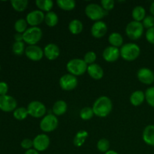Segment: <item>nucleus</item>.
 I'll list each match as a JSON object with an SVG mask.
<instances>
[{"label": "nucleus", "mask_w": 154, "mask_h": 154, "mask_svg": "<svg viewBox=\"0 0 154 154\" xmlns=\"http://www.w3.org/2000/svg\"><path fill=\"white\" fill-rule=\"evenodd\" d=\"M92 108L96 116L99 117H106L112 111L113 103L108 96H102L95 101Z\"/></svg>", "instance_id": "1"}, {"label": "nucleus", "mask_w": 154, "mask_h": 154, "mask_svg": "<svg viewBox=\"0 0 154 154\" xmlns=\"http://www.w3.org/2000/svg\"><path fill=\"white\" fill-rule=\"evenodd\" d=\"M120 57L124 60L132 62L138 59L141 54L140 47L135 43H126L120 49Z\"/></svg>", "instance_id": "2"}, {"label": "nucleus", "mask_w": 154, "mask_h": 154, "mask_svg": "<svg viewBox=\"0 0 154 154\" xmlns=\"http://www.w3.org/2000/svg\"><path fill=\"white\" fill-rule=\"evenodd\" d=\"M88 65L84 62V60L75 58L70 60L66 64V69L69 74L74 76H81L87 71Z\"/></svg>", "instance_id": "3"}, {"label": "nucleus", "mask_w": 154, "mask_h": 154, "mask_svg": "<svg viewBox=\"0 0 154 154\" xmlns=\"http://www.w3.org/2000/svg\"><path fill=\"white\" fill-rule=\"evenodd\" d=\"M85 14L91 20L100 21L108 14V11H105L100 5L96 3H90L85 8Z\"/></svg>", "instance_id": "4"}, {"label": "nucleus", "mask_w": 154, "mask_h": 154, "mask_svg": "<svg viewBox=\"0 0 154 154\" xmlns=\"http://www.w3.org/2000/svg\"><path fill=\"white\" fill-rule=\"evenodd\" d=\"M23 42L29 45H37V44L42 40L43 32L40 27L31 26L26 29L23 34Z\"/></svg>", "instance_id": "5"}, {"label": "nucleus", "mask_w": 154, "mask_h": 154, "mask_svg": "<svg viewBox=\"0 0 154 154\" xmlns=\"http://www.w3.org/2000/svg\"><path fill=\"white\" fill-rule=\"evenodd\" d=\"M144 29V27L142 23L132 20L126 25V34L132 40H138L143 35Z\"/></svg>", "instance_id": "6"}, {"label": "nucleus", "mask_w": 154, "mask_h": 154, "mask_svg": "<svg viewBox=\"0 0 154 154\" xmlns=\"http://www.w3.org/2000/svg\"><path fill=\"white\" fill-rule=\"evenodd\" d=\"M59 126V120L57 116L54 114H47L40 122V129L44 132H54Z\"/></svg>", "instance_id": "7"}, {"label": "nucleus", "mask_w": 154, "mask_h": 154, "mask_svg": "<svg viewBox=\"0 0 154 154\" xmlns=\"http://www.w3.org/2000/svg\"><path fill=\"white\" fill-rule=\"evenodd\" d=\"M29 115L34 118L44 117L46 114V106L40 101H32L27 106Z\"/></svg>", "instance_id": "8"}, {"label": "nucleus", "mask_w": 154, "mask_h": 154, "mask_svg": "<svg viewBox=\"0 0 154 154\" xmlns=\"http://www.w3.org/2000/svg\"><path fill=\"white\" fill-rule=\"evenodd\" d=\"M60 86L65 91H72L75 90L78 84V78L71 74H66L60 78Z\"/></svg>", "instance_id": "9"}, {"label": "nucleus", "mask_w": 154, "mask_h": 154, "mask_svg": "<svg viewBox=\"0 0 154 154\" xmlns=\"http://www.w3.org/2000/svg\"><path fill=\"white\" fill-rule=\"evenodd\" d=\"M50 144L49 136L45 133L36 135L33 139V147L38 152L45 151L49 147Z\"/></svg>", "instance_id": "10"}, {"label": "nucleus", "mask_w": 154, "mask_h": 154, "mask_svg": "<svg viewBox=\"0 0 154 154\" xmlns=\"http://www.w3.org/2000/svg\"><path fill=\"white\" fill-rule=\"evenodd\" d=\"M17 107V100L9 95L0 96V110L4 112H11Z\"/></svg>", "instance_id": "11"}, {"label": "nucleus", "mask_w": 154, "mask_h": 154, "mask_svg": "<svg viewBox=\"0 0 154 154\" xmlns=\"http://www.w3.org/2000/svg\"><path fill=\"white\" fill-rule=\"evenodd\" d=\"M25 55L29 60L33 62H38L43 58L44 51L38 45H29L26 48Z\"/></svg>", "instance_id": "12"}, {"label": "nucleus", "mask_w": 154, "mask_h": 154, "mask_svg": "<svg viewBox=\"0 0 154 154\" xmlns=\"http://www.w3.org/2000/svg\"><path fill=\"white\" fill-rule=\"evenodd\" d=\"M45 14L40 10H33L27 14L26 20L31 26H38L43 21H45Z\"/></svg>", "instance_id": "13"}, {"label": "nucleus", "mask_w": 154, "mask_h": 154, "mask_svg": "<svg viewBox=\"0 0 154 154\" xmlns=\"http://www.w3.org/2000/svg\"><path fill=\"white\" fill-rule=\"evenodd\" d=\"M137 78L142 84L150 85L154 82V72L148 68H141L137 72Z\"/></svg>", "instance_id": "14"}, {"label": "nucleus", "mask_w": 154, "mask_h": 154, "mask_svg": "<svg viewBox=\"0 0 154 154\" xmlns=\"http://www.w3.org/2000/svg\"><path fill=\"white\" fill-rule=\"evenodd\" d=\"M120 57V49L113 46H108L105 48L102 53V57L108 63H114Z\"/></svg>", "instance_id": "15"}, {"label": "nucleus", "mask_w": 154, "mask_h": 154, "mask_svg": "<svg viewBox=\"0 0 154 154\" xmlns=\"http://www.w3.org/2000/svg\"><path fill=\"white\" fill-rule=\"evenodd\" d=\"M108 26L104 21H96L91 27V34L96 38H101L106 35Z\"/></svg>", "instance_id": "16"}, {"label": "nucleus", "mask_w": 154, "mask_h": 154, "mask_svg": "<svg viewBox=\"0 0 154 154\" xmlns=\"http://www.w3.org/2000/svg\"><path fill=\"white\" fill-rule=\"evenodd\" d=\"M44 55L48 60H55L60 57V50L58 45L54 43L48 44L44 48Z\"/></svg>", "instance_id": "17"}, {"label": "nucleus", "mask_w": 154, "mask_h": 154, "mask_svg": "<svg viewBox=\"0 0 154 154\" xmlns=\"http://www.w3.org/2000/svg\"><path fill=\"white\" fill-rule=\"evenodd\" d=\"M87 72L90 77L96 81L101 80L104 76V70L99 64L93 63L92 65H89L87 67Z\"/></svg>", "instance_id": "18"}, {"label": "nucleus", "mask_w": 154, "mask_h": 154, "mask_svg": "<svg viewBox=\"0 0 154 154\" xmlns=\"http://www.w3.org/2000/svg\"><path fill=\"white\" fill-rule=\"evenodd\" d=\"M142 138L147 145L154 147V125H148L144 128Z\"/></svg>", "instance_id": "19"}, {"label": "nucleus", "mask_w": 154, "mask_h": 154, "mask_svg": "<svg viewBox=\"0 0 154 154\" xmlns=\"http://www.w3.org/2000/svg\"><path fill=\"white\" fill-rule=\"evenodd\" d=\"M144 100H145V94L141 90H135L129 97L130 103L135 107L142 105Z\"/></svg>", "instance_id": "20"}, {"label": "nucleus", "mask_w": 154, "mask_h": 154, "mask_svg": "<svg viewBox=\"0 0 154 154\" xmlns=\"http://www.w3.org/2000/svg\"><path fill=\"white\" fill-rule=\"evenodd\" d=\"M68 109V105L65 101L57 100L54 104L52 108V111L55 116H63L66 114Z\"/></svg>", "instance_id": "21"}, {"label": "nucleus", "mask_w": 154, "mask_h": 154, "mask_svg": "<svg viewBox=\"0 0 154 154\" xmlns=\"http://www.w3.org/2000/svg\"><path fill=\"white\" fill-rule=\"evenodd\" d=\"M89 134L86 130H80L75 135V138L73 139V144L75 147H81L84 145L86 140L88 138Z\"/></svg>", "instance_id": "22"}, {"label": "nucleus", "mask_w": 154, "mask_h": 154, "mask_svg": "<svg viewBox=\"0 0 154 154\" xmlns=\"http://www.w3.org/2000/svg\"><path fill=\"white\" fill-rule=\"evenodd\" d=\"M84 29V24L81 20L78 19H74L70 21L69 24V30L72 34L78 35L82 32Z\"/></svg>", "instance_id": "23"}, {"label": "nucleus", "mask_w": 154, "mask_h": 154, "mask_svg": "<svg viewBox=\"0 0 154 154\" xmlns=\"http://www.w3.org/2000/svg\"><path fill=\"white\" fill-rule=\"evenodd\" d=\"M108 42L111 46L119 48L123 46V38L119 32H112L108 36Z\"/></svg>", "instance_id": "24"}, {"label": "nucleus", "mask_w": 154, "mask_h": 154, "mask_svg": "<svg viewBox=\"0 0 154 154\" xmlns=\"http://www.w3.org/2000/svg\"><path fill=\"white\" fill-rule=\"evenodd\" d=\"M132 17L135 21L141 22L146 17V10L141 5L135 6L132 11Z\"/></svg>", "instance_id": "25"}, {"label": "nucleus", "mask_w": 154, "mask_h": 154, "mask_svg": "<svg viewBox=\"0 0 154 154\" xmlns=\"http://www.w3.org/2000/svg\"><path fill=\"white\" fill-rule=\"evenodd\" d=\"M45 22L46 25L49 27H54L58 24L59 23V17L55 12L53 11L48 12L45 14Z\"/></svg>", "instance_id": "26"}, {"label": "nucleus", "mask_w": 154, "mask_h": 154, "mask_svg": "<svg viewBox=\"0 0 154 154\" xmlns=\"http://www.w3.org/2000/svg\"><path fill=\"white\" fill-rule=\"evenodd\" d=\"M35 5L38 10L47 13L51 11L54 8V2L51 0H36Z\"/></svg>", "instance_id": "27"}, {"label": "nucleus", "mask_w": 154, "mask_h": 154, "mask_svg": "<svg viewBox=\"0 0 154 154\" xmlns=\"http://www.w3.org/2000/svg\"><path fill=\"white\" fill-rule=\"evenodd\" d=\"M57 6L63 11H72L76 6V2L74 0H57Z\"/></svg>", "instance_id": "28"}, {"label": "nucleus", "mask_w": 154, "mask_h": 154, "mask_svg": "<svg viewBox=\"0 0 154 154\" xmlns=\"http://www.w3.org/2000/svg\"><path fill=\"white\" fill-rule=\"evenodd\" d=\"M12 8L17 12H23L26 9L29 2L27 0H12L11 1Z\"/></svg>", "instance_id": "29"}, {"label": "nucleus", "mask_w": 154, "mask_h": 154, "mask_svg": "<svg viewBox=\"0 0 154 154\" xmlns=\"http://www.w3.org/2000/svg\"><path fill=\"white\" fill-rule=\"evenodd\" d=\"M29 115L28 111L27 108H23V107H20V108H17L14 111L13 116L17 120H24Z\"/></svg>", "instance_id": "30"}, {"label": "nucleus", "mask_w": 154, "mask_h": 154, "mask_svg": "<svg viewBox=\"0 0 154 154\" xmlns=\"http://www.w3.org/2000/svg\"><path fill=\"white\" fill-rule=\"evenodd\" d=\"M27 26H28V23H27L26 20L25 19H23V18H20V19L17 20L14 23V29L15 31L17 32V33H21V34H23L26 29Z\"/></svg>", "instance_id": "31"}, {"label": "nucleus", "mask_w": 154, "mask_h": 154, "mask_svg": "<svg viewBox=\"0 0 154 154\" xmlns=\"http://www.w3.org/2000/svg\"><path fill=\"white\" fill-rule=\"evenodd\" d=\"M25 44L23 42H15L12 46V51L17 56H21L25 54Z\"/></svg>", "instance_id": "32"}, {"label": "nucleus", "mask_w": 154, "mask_h": 154, "mask_svg": "<svg viewBox=\"0 0 154 154\" xmlns=\"http://www.w3.org/2000/svg\"><path fill=\"white\" fill-rule=\"evenodd\" d=\"M94 115L93 108L90 107H85V108H82L80 112V117L83 120H90V119L93 118Z\"/></svg>", "instance_id": "33"}, {"label": "nucleus", "mask_w": 154, "mask_h": 154, "mask_svg": "<svg viewBox=\"0 0 154 154\" xmlns=\"http://www.w3.org/2000/svg\"><path fill=\"white\" fill-rule=\"evenodd\" d=\"M97 149L99 151L105 153L107 151L109 150L110 142L106 138H101L97 142Z\"/></svg>", "instance_id": "34"}, {"label": "nucleus", "mask_w": 154, "mask_h": 154, "mask_svg": "<svg viewBox=\"0 0 154 154\" xmlns=\"http://www.w3.org/2000/svg\"><path fill=\"white\" fill-rule=\"evenodd\" d=\"M145 100L147 104L152 108H154V87H150L146 90L145 93Z\"/></svg>", "instance_id": "35"}, {"label": "nucleus", "mask_w": 154, "mask_h": 154, "mask_svg": "<svg viewBox=\"0 0 154 154\" xmlns=\"http://www.w3.org/2000/svg\"><path fill=\"white\" fill-rule=\"evenodd\" d=\"M96 54L94 52V51H88L87 53H86V54L84 55V60L87 65H92L93 63H95V61H96Z\"/></svg>", "instance_id": "36"}, {"label": "nucleus", "mask_w": 154, "mask_h": 154, "mask_svg": "<svg viewBox=\"0 0 154 154\" xmlns=\"http://www.w3.org/2000/svg\"><path fill=\"white\" fill-rule=\"evenodd\" d=\"M142 24L144 26V28L147 29H151L154 27V17L152 15H148L146 16L144 20L142 21Z\"/></svg>", "instance_id": "37"}, {"label": "nucleus", "mask_w": 154, "mask_h": 154, "mask_svg": "<svg viewBox=\"0 0 154 154\" xmlns=\"http://www.w3.org/2000/svg\"><path fill=\"white\" fill-rule=\"evenodd\" d=\"M115 2L114 0H102L101 1V6L106 11H111L114 8Z\"/></svg>", "instance_id": "38"}, {"label": "nucleus", "mask_w": 154, "mask_h": 154, "mask_svg": "<svg viewBox=\"0 0 154 154\" xmlns=\"http://www.w3.org/2000/svg\"><path fill=\"white\" fill-rule=\"evenodd\" d=\"M20 146L23 149H25L26 150L32 149V147H33V140L29 139V138H25L21 141Z\"/></svg>", "instance_id": "39"}, {"label": "nucleus", "mask_w": 154, "mask_h": 154, "mask_svg": "<svg viewBox=\"0 0 154 154\" xmlns=\"http://www.w3.org/2000/svg\"><path fill=\"white\" fill-rule=\"evenodd\" d=\"M146 39L151 45H154V27L147 30L145 34Z\"/></svg>", "instance_id": "40"}, {"label": "nucleus", "mask_w": 154, "mask_h": 154, "mask_svg": "<svg viewBox=\"0 0 154 154\" xmlns=\"http://www.w3.org/2000/svg\"><path fill=\"white\" fill-rule=\"evenodd\" d=\"M8 91V86L7 83L1 81L0 82V96L7 95Z\"/></svg>", "instance_id": "41"}, {"label": "nucleus", "mask_w": 154, "mask_h": 154, "mask_svg": "<svg viewBox=\"0 0 154 154\" xmlns=\"http://www.w3.org/2000/svg\"><path fill=\"white\" fill-rule=\"evenodd\" d=\"M15 42H23V36L21 33H16L14 36Z\"/></svg>", "instance_id": "42"}, {"label": "nucleus", "mask_w": 154, "mask_h": 154, "mask_svg": "<svg viewBox=\"0 0 154 154\" xmlns=\"http://www.w3.org/2000/svg\"><path fill=\"white\" fill-rule=\"evenodd\" d=\"M24 154H39V152L37 151L36 150H35L34 148L33 149H30V150H26V152L24 153Z\"/></svg>", "instance_id": "43"}, {"label": "nucleus", "mask_w": 154, "mask_h": 154, "mask_svg": "<svg viewBox=\"0 0 154 154\" xmlns=\"http://www.w3.org/2000/svg\"><path fill=\"white\" fill-rule=\"evenodd\" d=\"M150 13H151L152 16L154 17V2H153L151 3V5H150Z\"/></svg>", "instance_id": "44"}, {"label": "nucleus", "mask_w": 154, "mask_h": 154, "mask_svg": "<svg viewBox=\"0 0 154 154\" xmlns=\"http://www.w3.org/2000/svg\"><path fill=\"white\" fill-rule=\"evenodd\" d=\"M105 154H119L117 152L114 151V150H109L108 151H107L106 153H105Z\"/></svg>", "instance_id": "45"}, {"label": "nucleus", "mask_w": 154, "mask_h": 154, "mask_svg": "<svg viewBox=\"0 0 154 154\" xmlns=\"http://www.w3.org/2000/svg\"><path fill=\"white\" fill-rule=\"evenodd\" d=\"M0 70H1V66H0Z\"/></svg>", "instance_id": "46"}]
</instances>
